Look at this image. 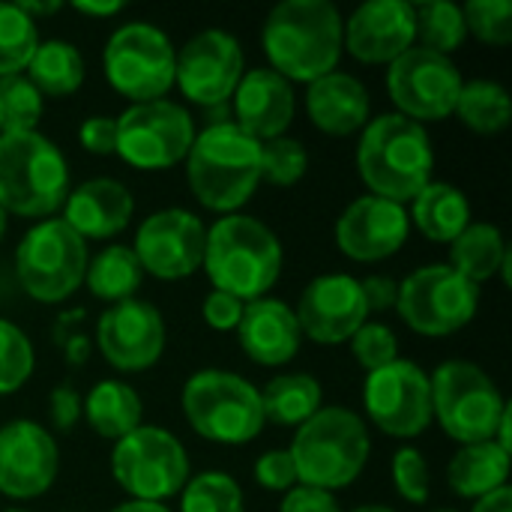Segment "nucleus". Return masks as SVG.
<instances>
[{
  "instance_id": "nucleus-1",
  "label": "nucleus",
  "mask_w": 512,
  "mask_h": 512,
  "mask_svg": "<svg viewBox=\"0 0 512 512\" xmlns=\"http://www.w3.org/2000/svg\"><path fill=\"white\" fill-rule=\"evenodd\" d=\"M342 12L330 0H282L261 27V48L273 72L291 84H312L339 69L345 54Z\"/></svg>"
},
{
  "instance_id": "nucleus-2",
  "label": "nucleus",
  "mask_w": 512,
  "mask_h": 512,
  "mask_svg": "<svg viewBox=\"0 0 512 512\" xmlns=\"http://www.w3.org/2000/svg\"><path fill=\"white\" fill-rule=\"evenodd\" d=\"M186 183L192 198L213 213H240L261 186V141L234 120H213L186 153Z\"/></svg>"
},
{
  "instance_id": "nucleus-3",
  "label": "nucleus",
  "mask_w": 512,
  "mask_h": 512,
  "mask_svg": "<svg viewBox=\"0 0 512 512\" xmlns=\"http://www.w3.org/2000/svg\"><path fill=\"white\" fill-rule=\"evenodd\" d=\"M282 264L285 249L279 234L255 216L231 213L207 228L201 270L213 291L234 294L243 303L270 297L282 276Z\"/></svg>"
},
{
  "instance_id": "nucleus-4",
  "label": "nucleus",
  "mask_w": 512,
  "mask_h": 512,
  "mask_svg": "<svg viewBox=\"0 0 512 512\" xmlns=\"http://www.w3.org/2000/svg\"><path fill=\"white\" fill-rule=\"evenodd\" d=\"M435 147L423 123L402 114H381L369 120L357 144V174L369 195L411 204L423 186L432 183Z\"/></svg>"
},
{
  "instance_id": "nucleus-5",
  "label": "nucleus",
  "mask_w": 512,
  "mask_h": 512,
  "mask_svg": "<svg viewBox=\"0 0 512 512\" xmlns=\"http://www.w3.org/2000/svg\"><path fill=\"white\" fill-rule=\"evenodd\" d=\"M300 486H312L321 492L348 489L369 465L372 438L366 420L342 405L321 408L309 417L288 447Z\"/></svg>"
},
{
  "instance_id": "nucleus-6",
  "label": "nucleus",
  "mask_w": 512,
  "mask_h": 512,
  "mask_svg": "<svg viewBox=\"0 0 512 512\" xmlns=\"http://www.w3.org/2000/svg\"><path fill=\"white\" fill-rule=\"evenodd\" d=\"M72 189L63 150L36 132L0 135V210L21 219H51Z\"/></svg>"
},
{
  "instance_id": "nucleus-7",
  "label": "nucleus",
  "mask_w": 512,
  "mask_h": 512,
  "mask_svg": "<svg viewBox=\"0 0 512 512\" xmlns=\"http://www.w3.org/2000/svg\"><path fill=\"white\" fill-rule=\"evenodd\" d=\"M180 408L189 429L219 447L252 444L267 426L258 387L228 369H201L189 375Z\"/></svg>"
},
{
  "instance_id": "nucleus-8",
  "label": "nucleus",
  "mask_w": 512,
  "mask_h": 512,
  "mask_svg": "<svg viewBox=\"0 0 512 512\" xmlns=\"http://www.w3.org/2000/svg\"><path fill=\"white\" fill-rule=\"evenodd\" d=\"M432 417L441 423L447 438L459 447L495 441L504 411V399L495 378L471 360H447L432 375Z\"/></svg>"
},
{
  "instance_id": "nucleus-9",
  "label": "nucleus",
  "mask_w": 512,
  "mask_h": 512,
  "mask_svg": "<svg viewBox=\"0 0 512 512\" xmlns=\"http://www.w3.org/2000/svg\"><path fill=\"white\" fill-rule=\"evenodd\" d=\"M87 261V240H81L63 219L51 216L33 222L18 240L15 279L30 300L54 306L84 285Z\"/></svg>"
},
{
  "instance_id": "nucleus-10",
  "label": "nucleus",
  "mask_w": 512,
  "mask_h": 512,
  "mask_svg": "<svg viewBox=\"0 0 512 512\" xmlns=\"http://www.w3.org/2000/svg\"><path fill=\"white\" fill-rule=\"evenodd\" d=\"M174 63L177 48L171 36L150 21L120 24L102 48L105 78L114 93L129 99V105L168 99L174 87Z\"/></svg>"
},
{
  "instance_id": "nucleus-11",
  "label": "nucleus",
  "mask_w": 512,
  "mask_h": 512,
  "mask_svg": "<svg viewBox=\"0 0 512 512\" xmlns=\"http://www.w3.org/2000/svg\"><path fill=\"white\" fill-rule=\"evenodd\" d=\"M111 477L129 501L165 504L183 492L192 465L183 441L165 426H138L111 450Z\"/></svg>"
},
{
  "instance_id": "nucleus-12",
  "label": "nucleus",
  "mask_w": 512,
  "mask_h": 512,
  "mask_svg": "<svg viewBox=\"0 0 512 512\" xmlns=\"http://www.w3.org/2000/svg\"><path fill=\"white\" fill-rule=\"evenodd\" d=\"M480 309V285L450 264H426L399 282L396 312L420 336L444 339L465 330Z\"/></svg>"
},
{
  "instance_id": "nucleus-13",
  "label": "nucleus",
  "mask_w": 512,
  "mask_h": 512,
  "mask_svg": "<svg viewBox=\"0 0 512 512\" xmlns=\"http://www.w3.org/2000/svg\"><path fill=\"white\" fill-rule=\"evenodd\" d=\"M192 114L174 99L138 102L117 114V153L135 171H168L195 141Z\"/></svg>"
},
{
  "instance_id": "nucleus-14",
  "label": "nucleus",
  "mask_w": 512,
  "mask_h": 512,
  "mask_svg": "<svg viewBox=\"0 0 512 512\" xmlns=\"http://www.w3.org/2000/svg\"><path fill=\"white\" fill-rule=\"evenodd\" d=\"M384 84L396 114L417 123H435L453 117L465 78L453 57L414 45L387 66Z\"/></svg>"
},
{
  "instance_id": "nucleus-15",
  "label": "nucleus",
  "mask_w": 512,
  "mask_h": 512,
  "mask_svg": "<svg viewBox=\"0 0 512 512\" xmlns=\"http://www.w3.org/2000/svg\"><path fill=\"white\" fill-rule=\"evenodd\" d=\"M246 72V54L234 33L207 27L183 42L174 63V87L186 102L216 111L225 108Z\"/></svg>"
},
{
  "instance_id": "nucleus-16",
  "label": "nucleus",
  "mask_w": 512,
  "mask_h": 512,
  "mask_svg": "<svg viewBox=\"0 0 512 512\" xmlns=\"http://www.w3.org/2000/svg\"><path fill=\"white\" fill-rule=\"evenodd\" d=\"M363 408L369 423L399 441H411L429 432L432 417V384L411 360H393L390 366L366 375Z\"/></svg>"
},
{
  "instance_id": "nucleus-17",
  "label": "nucleus",
  "mask_w": 512,
  "mask_h": 512,
  "mask_svg": "<svg viewBox=\"0 0 512 512\" xmlns=\"http://www.w3.org/2000/svg\"><path fill=\"white\" fill-rule=\"evenodd\" d=\"M207 225L198 213L186 207H162L150 213L132 240V252L144 276L162 282H180L201 270L204 264Z\"/></svg>"
},
{
  "instance_id": "nucleus-18",
  "label": "nucleus",
  "mask_w": 512,
  "mask_h": 512,
  "mask_svg": "<svg viewBox=\"0 0 512 512\" xmlns=\"http://www.w3.org/2000/svg\"><path fill=\"white\" fill-rule=\"evenodd\" d=\"M168 330L162 312L147 300H123L108 306L96 321V348L117 372L138 375L153 369L165 354Z\"/></svg>"
},
{
  "instance_id": "nucleus-19",
  "label": "nucleus",
  "mask_w": 512,
  "mask_h": 512,
  "mask_svg": "<svg viewBox=\"0 0 512 512\" xmlns=\"http://www.w3.org/2000/svg\"><path fill=\"white\" fill-rule=\"evenodd\" d=\"M297 324L303 339L315 345H345L369 321L360 279L348 273L315 276L297 300Z\"/></svg>"
},
{
  "instance_id": "nucleus-20",
  "label": "nucleus",
  "mask_w": 512,
  "mask_h": 512,
  "mask_svg": "<svg viewBox=\"0 0 512 512\" xmlns=\"http://www.w3.org/2000/svg\"><path fill=\"white\" fill-rule=\"evenodd\" d=\"M60 471L54 435L33 420L0 426V495L9 501L42 498Z\"/></svg>"
},
{
  "instance_id": "nucleus-21",
  "label": "nucleus",
  "mask_w": 512,
  "mask_h": 512,
  "mask_svg": "<svg viewBox=\"0 0 512 512\" xmlns=\"http://www.w3.org/2000/svg\"><path fill=\"white\" fill-rule=\"evenodd\" d=\"M408 237H411L408 207L378 195L354 198L333 225L336 249L357 264H375L393 258L408 243Z\"/></svg>"
},
{
  "instance_id": "nucleus-22",
  "label": "nucleus",
  "mask_w": 512,
  "mask_h": 512,
  "mask_svg": "<svg viewBox=\"0 0 512 512\" xmlns=\"http://www.w3.org/2000/svg\"><path fill=\"white\" fill-rule=\"evenodd\" d=\"M345 51L366 66H390L417 45L414 3L369 0L357 6L342 24Z\"/></svg>"
},
{
  "instance_id": "nucleus-23",
  "label": "nucleus",
  "mask_w": 512,
  "mask_h": 512,
  "mask_svg": "<svg viewBox=\"0 0 512 512\" xmlns=\"http://www.w3.org/2000/svg\"><path fill=\"white\" fill-rule=\"evenodd\" d=\"M231 108H234L231 120L255 141L264 144V141L282 138L291 129L294 114H297L294 84L285 81L270 66H255L243 72L231 96Z\"/></svg>"
},
{
  "instance_id": "nucleus-24",
  "label": "nucleus",
  "mask_w": 512,
  "mask_h": 512,
  "mask_svg": "<svg viewBox=\"0 0 512 512\" xmlns=\"http://www.w3.org/2000/svg\"><path fill=\"white\" fill-rule=\"evenodd\" d=\"M60 213L81 240H111L129 228L135 198L126 183L114 177H93L69 189Z\"/></svg>"
},
{
  "instance_id": "nucleus-25",
  "label": "nucleus",
  "mask_w": 512,
  "mask_h": 512,
  "mask_svg": "<svg viewBox=\"0 0 512 512\" xmlns=\"http://www.w3.org/2000/svg\"><path fill=\"white\" fill-rule=\"evenodd\" d=\"M234 333H237L243 354L252 363L270 366V369L291 363L303 348V333H300L294 309L276 297H261V300L246 303L243 318Z\"/></svg>"
},
{
  "instance_id": "nucleus-26",
  "label": "nucleus",
  "mask_w": 512,
  "mask_h": 512,
  "mask_svg": "<svg viewBox=\"0 0 512 512\" xmlns=\"http://www.w3.org/2000/svg\"><path fill=\"white\" fill-rule=\"evenodd\" d=\"M306 114L318 132L330 138H348L363 132V126L372 120V99L357 75L336 69L306 84Z\"/></svg>"
},
{
  "instance_id": "nucleus-27",
  "label": "nucleus",
  "mask_w": 512,
  "mask_h": 512,
  "mask_svg": "<svg viewBox=\"0 0 512 512\" xmlns=\"http://www.w3.org/2000/svg\"><path fill=\"white\" fill-rule=\"evenodd\" d=\"M510 264L512 252L498 225L471 222L450 243V267L474 285H483L501 276L504 288H510Z\"/></svg>"
},
{
  "instance_id": "nucleus-28",
  "label": "nucleus",
  "mask_w": 512,
  "mask_h": 512,
  "mask_svg": "<svg viewBox=\"0 0 512 512\" xmlns=\"http://www.w3.org/2000/svg\"><path fill=\"white\" fill-rule=\"evenodd\" d=\"M81 417L87 420L93 435L117 444L120 438H126L141 426L144 402L132 384L120 378H102L81 399Z\"/></svg>"
},
{
  "instance_id": "nucleus-29",
  "label": "nucleus",
  "mask_w": 512,
  "mask_h": 512,
  "mask_svg": "<svg viewBox=\"0 0 512 512\" xmlns=\"http://www.w3.org/2000/svg\"><path fill=\"white\" fill-rule=\"evenodd\" d=\"M507 477H510V450H504L498 441L465 444L456 450V456L447 465V483L453 495L465 501H480L504 489Z\"/></svg>"
},
{
  "instance_id": "nucleus-30",
  "label": "nucleus",
  "mask_w": 512,
  "mask_h": 512,
  "mask_svg": "<svg viewBox=\"0 0 512 512\" xmlns=\"http://www.w3.org/2000/svg\"><path fill=\"white\" fill-rule=\"evenodd\" d=\"M408 219L429 243H447L450 246L471 225V201L459 186L444 183V180H432L411 201Z\"/></svg>"
},
{
  "instance_id": "nucleus-31",
  "label": "nucleus",
  "mask_w": 512,
  "mask_h": 512,
  "mask_svg": "<svg viewBox=\"0 0 512 512\" xmlns=\"http://www.w3.org/2000/svg\"><path fill=\"white\" fill-rule=\"evenodd\" d=\"M258 393H261L264 420L276 423L282 429H300L309 417H315L324 408L321 405V399H324L321 381L309 372L276 375Z\"/></svg>"
},
{
  "instance_id": "nucleus-32",
  "label": "nucleus",
  "mask_w": 512,
  "mask_h": 512,
  "mask_svg": "<svg viewBox=\"0 0 512 512\" xmlns=\"http://www.w3.org/2000/svg\"><path fill=\"white\" fill-rule=\"evenodd\" d=\"M27 81L42 93V96H72L84 78H87V63L69 39H39L27 69Z\"/></svg>"
},
{
  "instance_id": "nucleus-33",
  "label": "nucleus",
  "mask_w": 512,
  "mask_h": 512,
  "mask_svg": "<svg viewBox=\"0 0 512 512\" xmlns=\"http://www.w3.org/2000/svg\"><path fill=\"white\" fill-rule=\"evenodd\" d=\"M141 282H144V270H141L132 246L111 243L87 261L84 288L108 306L132 300L138 294Z\"/></svg>"
},
{
  "instance_id": "nucleus-34",
  "label": "nucleus",
  "mask_w": 512,
  "mask_h": 512,
  "mask_svg": "<svg viewBox=\"0 0 512 512\" xmlns=\"http://www.w3.org/2000/svg\"><path fill=\"white\" fill-rule=\"evenodd\" d=\"M453 114L477 135H498L512 123L510 90L492 78L465 81Z\"/></svg>"
},
{
  "instance_id": "nucleus-35",
  "label": "nucleus",
  "mask_w": 512,
  "mask_h": 512,
  "mask_svg": "<svg viewBox=\"0 0 512 512\" xmlns=\"http://www.w3.org/2000/svg\"><path fill=\"white\" fill-rule=\"evenodd\" d=\"M414 18H417L420 48H429V51H438V54L450 57L468 39L462 6L453 3V0H423V3H414Z\"/></svg>"
},
{
  "instance_id": "nucleus-36",
  "label": "nucleus",
  "mask_w": 512,
  "mask_h": 512,
  "mask_svg": "<svg viewBox=\"0 0 512 512\" xmlns=\"http://www.w3.org/2000/svg\"><path fill=\"white\" fill-rule=\"evenodd\" d=\"M180 512H246L240 483L225 471L192 474L180 492Z\"/></svg>"
},
{
  "instance_id": "nucleus-37",
  "label": "nucleus",
  "mask_w": 512,
  "mask_h": 512,
  "mask_svg": "<svg viewBox=\"0 0 512 512\" xmlns=\"http://www.w3.org/2000/svg\"><path fill=\"white\" fill-rule=\"evenodd\" d=\"M39 45V27L18 3H0V78L21 75Z\"/></svg>"
},
{
  "instance_id": "nucleus-38",
  "label": "nucleus",
  "mask_w": 512,
  "mask_h": 512,
  "mask_svg": "<svg viewBox=\"0 0 512 512\" xmlns=\"http://www.w3.org/2000/svg\"><path fill=\"white\" fill-rule=\"evenodd\" d=\"M45 111V96L27 81V75L0 78V135L36 132Z\"/></svg>"
},
{
  "instance_id": "nucleus-39",
  "label": "nucleus",
  "mask_w": 512,
  "mask_h": 512,
  "mask_svg": "<svg viewBox=\"0 0 512 512\" xmlns=\"http://www.w3.org/2000/svg\"><path fill=\"white\" fill-rule=\"evenodd\" d=\"M309 171V150L300 138L282 135L261 144V183L288 189L297 186Z\"/></svg>"
},
{
  "instance_id": "nucleus-40",
  "label": "nucleus",
  "mask_w": 512,
  "mask_h": 512,
  "mask_svg": "<svg viewBox=\"0 0 512 512\" xmlns=\"http://www.w3.org/2000/svg\"><path fill=\"white\" fill-rule=\"evenodd\" d=\"M33 369L36 351L30 336L18 324L0 318V396L18 393L30 381Z\"/></svg>"
},
{
  "instance_id": "nucleus-41",
  "label": "nucleus",
  "mask_w": 512,
  "mask_h": 512,
  "mask_svg": "<svg viewBox=\"0 0 512 512\" xmlns=\"http://www.w3.org/2000/svg\"><path fill=\"white\" fill-rule=\"evenodd\" d=\"M468 36L483 45L504 48L512 42V3L510 0H468L462 6Z\"/></svg>"
},
{
  "instance_id": "nucleus-42",
  "label": "nucleus",
  "mask_w": 512,
  "mask_h": 512,
  "mask_svg": "<svg viewBox=\"0 0 512 512\" xmlns=\"http://www.w3.org/2000/svg\"><path fill=\"white\" fill-rule=\"evenodd\" d=\"M390 477L402 501L423 507L432 498V468L417 447H399L390 462Z\"/></svg>"
},
{
  "instance_id": "nucleus-43",
  "label": "nucleus",
  "mask_w": 512,
  "mask_h": 512,
  "mask_svg": "<svg viewBox=\"0 0 512 512\" xmlns=\"http://www.w3.org/2000/svg\"><path fill=\"white\" fill-rule=\"evenodd\" d=\"M351 354L357 360V366L372 375L384 366H390L393 360H399V339L393 333V327L381 324V321H366L354 336H351Z\"/></svg>"
},
{
  "instance_id": "nucleus-44",
  "label": "nucleus",
  "mask_w": 512,
  "mask_h": 512,
  "mask_svg": "<svg viewBox=\"0 0 512 512\" xmlns=\"http://www.w3.org/2000/svg\"><path fill=\"white\" fill-rule=\"evenodd\" d=\"M255 483L264 489V492H291L294 486H300L297 480V468H294V459L288 450H267L255 459Z\"/></svg>"
},
{
  "instance_id": "nucleus-45",
  "label": "nucleus",
  "mask_w": 512,
  "mask_h": 512,
  "mask_svg": "<svg viewBox=\"0 0 512 512\" xmlns=\"http://www.w3.org/2000/svg\"><path fill=\"white\" fill-rule=\"evenodd\" d=\"M243 300H237L234 294L225 291H210L201 303V318L210 330L216 333H234L240 318H243Z\"/></svg>"
},
{
  "instance_id": "nucleus-46",
  "label": "nucleus",
  "mask_w": 512,
  "mask_h": 512,
  "mask_svg": "<svg viewBox=\"0 0 512 512\" xmlns=\"http://www.w3.org/2000/svg\"><path fill=\"white\" fill-rule=\"evenodd\" d=\"M78 141L93 156H114L117 153V117L90 114L78 126Z\"/></svg>"
},
{
  "instance_id": "nucleus-47",
  "label": "nucleus",
  "mask_w": 512,
  "mask_h": 512,
  "mask_svg": "<svg viewBox=\"0 0 512 512\" xmlns=\"http://www.w3.org/2000/svg\"><path fill=\"white\" fill-rule=\"evenodd\" d=\"M78 420H81V396H78V390H72L66 384L54 387L48 393V423H51V429L66 435V432H72L78 426Z\"/></svg>"
},
{
  "instance_id": "nucleus-48",
  "label": "nucleus",
  "mask_w": 512,
  "mask_h": 512,
  "mask_svg": "<svg viewBox=\"0 0 512 512\" xmlns=\"http://www.w3.org/2000/svg\"><path fill=\"white\" fill-rule=\"evenodd\" d=\"M279 512H345L333 492H321L312 486H294L285 492Z\"/></svg>"
},
{
  "instance_id": "nucleus-49",
  "label": "nucleus",
  "mask_w": 512,
  "mask_h": 512,
  "mask_svg": "<svg viewBox=\"0 0 512 512\" xmlns=\"http://www.w3.org/2000/svg\"><path fill=\"white\" fill-rule=\"evenodd\" d=\"M360 288H363V300H366V309H369V312H387V309H396L399 282H396L393 276L372 273V276L360 279Z\"/></svg>"
},
{
  "instance_id": "nucleus-50",
  "label": "nucleus",
  "mask_w": 512,
  "mask_h": 512,
  "mask_svg": "<svg viewBox=\"0 0 512 512\" xmlns=\"http://www.w3.org/2000/svg\"><path fill=\"white\" fill-rule=\"evenodd\" d=\"M69 9L78 12L81 18H102V21H108V18L120 15L126 9V3H120V0H72Z\"/></svg>"
},
{
  "instance_id": "nucleus-51",
  "label": "nucleus",
  "mask_w": 512,
  "mask_h": 512,
  "mask_svg": "<svg viewBox=\"0 0 512 512\" xmlns=\"http://www.w3.org/2000/svg\"><path fill=\"white\" fill-rule=\"evenodd\" d=\"M471 512H512L510 486H504V489H498V492H492V495H486V498L474 501Z\"/></svg>"
},
{
  "instance_id": "nucleus-52",
  "label": "nucleus",
  "mask_w": 512,
  "mask_h": 512,
  "mask_svg": "<svg viewBox=\"0 0 512 512\" xmlns=\"http://www.w3.org/2000/svg\"><path fill=\"white\" fill-rule=\"evenodd\" d=\"M18 6H21V9H24V15H30L33 21H39V18L54 15V12H60V9H63V3H60V0H48V3H42V0H21Z\"/></svg>"
},
{
  "instance_id": "nucleus-53",
  "label": "nucleus",
  "mask_w": 512,
  "mask_h": 512,
  "mask_svg": "<svg viewBox=\"0 0 512 512\" xmlns=\"http://www.w3.org/2000/svg\"><path fill=\"white\" fill-rule=\"evenodd\" d=\"M108 512H174L168 504H153V501H123Z\"/></svg>"
},
{
  "instance_id": "nucleus-54",
  "label": "nucleus",
  "mask_w": 512,
  "mask_h": 512,
  "mask_svg": "<svg viewBox=\"0 0 512 512\" xmlns=\"http://www.w3.org/2000/svg\"><path fill=\"white\" fill-rule=\"evenodd\" d=\"M351 512H396L393 507H387V504H363V507H357V510Z\"/></svg>"
},
{
  "instance_id": "nucleus-55",
  "label": "nucleus",
  "mask_w": 512,
  "mask_h": 512,
  "mask_svg": "<svg viewBox=\"0 0 512 512\" xmlns=\"http://www.w3.org/2000/svg\"><path fill=\"white\" fill-rule=\"evenodd\" d=\"M6 225H9V216L0 210V240H3V234H6Z\"/></svg>"
},
{
  "instance_id": "nucleus-56",
  "label": "nucleus",
  "mask_w": 512,
  "mask_h": 512,
  "mask_svg": "<svg viewBox=\"0 0 512 512\" xmlns=\"http://www.w3.org/2000/svg\"><path fill=\"white\" fill-rule=\"evenodd\" d=\"M3 512H27V510H21V507H9V510H3Z\"/></svg>"
},
{
  "instance_id": "nucleus-57",
  "label": "nucleus",
  "mask_w": 512,
  "mask_h": 512,
  "mask_svg": "<svg viewBox=\"0 0 512 512\" xmlns=\"http://www.w3.org/2000/svg\"><path fill=\"white\" fill-rule=\"evenodd\" d=\"M435 512H456V510H435Z\"/></svg>"
}]
</instances>
